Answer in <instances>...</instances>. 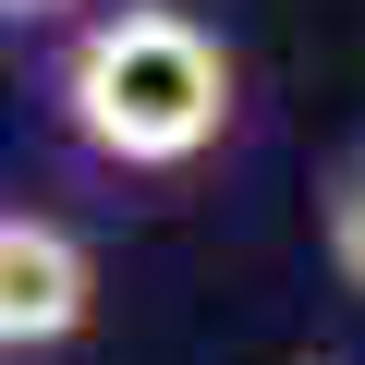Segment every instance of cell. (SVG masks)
Segmentation results:
<instances>
[{
  "label": "cell",
  "instance_id": "cell-1",
  "mask_svg": "<svg viewBox=\"0 0 365 365\" xmlns=\"http://www.w3.org/2000/svg\"><path fill=\"white\" fill-rule=\"evenodd\" d=\"M73 134L122 170H182L207 158L220 122H232V61L207 25L182 13H110L86 49H73Z\"/></svg>",
  "mask_w": 365,
  "mask_h": 365
},
{
  "label": "cell",
  "instance_id": "cell-3",
  "mask_svg": "<svg viewBox=\"0 0 365 365\" xmlns=\"http://www.w3.org/2000/svg\"><path fill=\"white\" fill-rule=\"evenodd\" d=\"M329 268L365 292V158H341V182H329Z\"/></svg>",
  "mask_w": 365,
  "mask_h": 365
},
{
  "label": "cell",
  "instance_id": "cell-4",
  "mask_svg": "<svg viewBox=\"0 0 365 365\" xmlns=\"http://www.w3.org/2000/svg\"><path fill=\"white\" fill-rule=\"evenodd\" d=\"M0 13H61V0H0Z\"/></svg>",
  "mask_w": 365,
  "mask_h": 365
},
{
  "label": "cell",
  "instance_id": "cell-2",
  "mask_svg": "<svg viewBox=\"0 0 365 365\" xmlns=\"http://www.w3.org/2000/svg\"><path fill=\"white\" fill-rule=\"evenodd\" d=\"M86 329V244L49 220H0V341H73Z\"/></svg>",
  "mask_w": 365,
  "mask_h": 365
}]
</instances>
